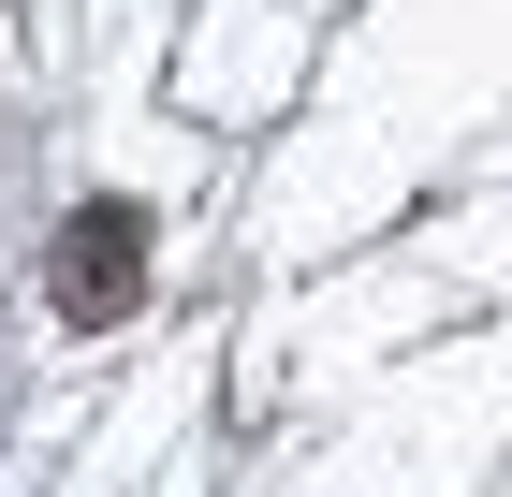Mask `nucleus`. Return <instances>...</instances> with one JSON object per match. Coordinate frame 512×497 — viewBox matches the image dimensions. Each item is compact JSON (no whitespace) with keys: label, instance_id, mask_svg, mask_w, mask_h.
Wrapping results in <instances>:
<instances>
[{"label":"nucleus","instance_id":"1","mask_svg":"<svg viewBox=\"0 0 512 497\" xmlns=\"http://www.w3.org/2000/svg\"><path fill=\"white\" fill-rule=\"evenodd\" d=\"M147 293V205H74V234H59V307L74 322H103V307Z\"/></svg>","mask_w":512,"mask_h":497}]
</instances>
